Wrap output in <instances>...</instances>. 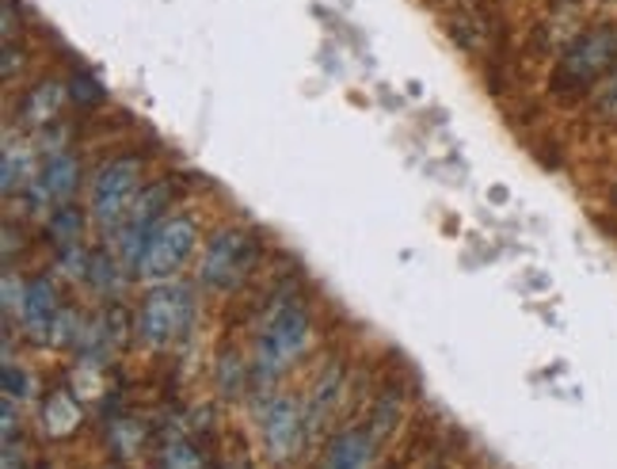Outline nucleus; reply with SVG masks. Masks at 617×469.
Segmentation results:
<instances>
[{"instance_id":"1","label":"nucleus","mask_w":617,"mask_h":469,"mask_svg":"<svg viewBox=\"0 0 617 469\" xmlns=\"http://www.w3.org/2000/svg\"><path fill=\"white\" fill-rule=\"evenodd\" d=\"M610 73H617V20L591 23L571 34L553 66L549 92L560 103H579L595 96Z\"/></svg>"},{"instance_id":"2","label":"nucleus","mask_w":617,"mask_h":469,"mask_svg":"<svg viewBox=\"0 0 617 469\" xmlns=\"http://www.w3.org/2000/svg\"><path fill=\"white\" fill-rule=\"evenodd\" d=\"M312 321L309 309L293 290H282L279 298H271L263 313V329L256 340V359H252V378L256 386H275V378H282V370L290 362H298L309 348Z\"/></svg>"},{"instance_id":"3","label":"nucleus","mask_w":617,"mask_h":469,"mask_svg":"<svg viewBox=\"0 0 617 469\" xmlns=\"http://www.w3.org/2000/svg\"><path fill=\"white\" fill-rule=\"evenodd\" d=\"M259 256H263V245H259V237L248 233V229L226 226V229H218V233H210L199 256L202 290H213V295H232V290H240L256 276Z\"/></svg>"},{"instance_id":"4","label":"nucleus","mask_w":617,"mask_h":469,"mask_svg":"<svg viewBox=\"0 0 617 469\" xmlns=\"http://www.w3.org/2000/svg\"><path fill=\"white\" fill-rule=\"evenodd\" d=\"M191 317H195V295L187 282L180 279L153 282L146 290V298H141L138 317H133V336L149 351H165L187 332Z\"/></svg>"},{"instance_id":"5","label":"nucleus","mask_w":617,"mask_h":469,"mask_svg":"<svg viewBox=\"0 0 617 469\" xmlns=\"http://www.w3.org/2000/svg\"><path fill=\"white\" fill-rule=\"evenodd\" d=\"M146 168L138 157H111L96 172L92 188H88V218L100 226V233H119V226L138 202L141 188H146Z\"/></svg>"},{"instance_id":"6","label":"nucleus","mask_w":617,"mask_h":469,"mask_svg":"<svg viewBox=\"0 0 617 469\" xmlns=\"http://www.w3.org/2000/svg\"><path fill=\"white\" fill-rule=\"evenodd\" d=\"M259 431H263V450L275 466L290 469L306 450V439L312 436L306 401L290 393H275L267 401L263 416H259Z\"/></svg>"},{"instance_id":"7","label":"nucleus","mask_w":617,"mask_h":469,"mask_svg":"<svg viewBox=\"0 0 617 469\" xmlns=\"http://www.w3.org/2000/svg\"><path fill=\"white\" fill-rule=\"evenodd\" d=\"M195 245H199V226H195L187 214H168L153 229L146 245V256H141L138 271L133 276L146 282H168L183 271V263L195 256Z\"/></svg>"},{"instance_id":"8","label":"nucleus","mask_w":617,"mask_h":469,"mask_svg":"<svg viewBox=\"0 0 617 469\" xmlns=\"http://www.w3.org/2000/svg\"><path fill=\"white\" fill-rule=\"evenodd\" d=\"M168 207H172V180H157L141 188L133 210L119 226V233H115V256H119L122 271H130V276L138 271L149 237H153V229L168 218Z\"/></svg>"},{"instance_id":"9","label":"nucleus","mask_w":617,"mask_h":469,"mask_svg":"<svg viewBox=\"0 0 617 469\" xmlns=\"http://www.w3.org/2000/svg\"><path fill=\"white\" fill-rule=\"evenodd\" d=\"M58 317H61V298H58L53 279L50 276L27 279V295H23V309H20V329H23L27 340L39 343V348L53 343Z\"/></svg>"},{"instance_id":"10","label":"nucleus","mask_w":617,"mask_h":469,"mask_svg":"<svg viewBox=\"0 0 617 469\" xmlns=\"http://www.w3.org/2000/svg\"><path fill=\"white\" fill-rule=\"evenodd\" d=\"M344 378H347V370H344V362H339V359L320 362V370L312 375L306 397H301V401H306V416H309V428L312 431L320 428V420H328L332 405L344 397Z\"/></svg>"},{"instance_id":"11","label":"nucleus","mask_w":617,"mask_h":469,"mask_svg":"<svg viewBox=\"0 0 617 469\" xmlns=\"http://www.w3.org/2000/svg\"><path fill=\"white\" fill-rule=\"evenodd\" d=\"M39 183L42 191L50 194V202H69L80 188V161L77 153H69L66 146L61 149H50L47 157H42L39 164Z\"/></svg>"},{"instance_id":"12","label":"nucleus","mask_w":617,"mask_h":469,"mask_svg":"<svg viewBox=\"0 0 617 469\" xmlns=\"http://www.w3.org/2000/svg\"><path fill=\"white\" fill-rule=\"evenodd\" d=\"M374 436L366 428H344L336 431L332 442L325 447V469H370L374 458Z\"/></svg>"},{"instance_id":"13","label":"nucleus","mask_w":617,"mask_h":469,"mask_svg":"<svg viewBox=\"0 0 617 469\" xmlns=\"http://www.w3.org/2000/svg\"><path fill=\"white\" fill-rule=\"evenodd\" d=\"M66 96H69L66 84H58V81H39V84L31 88V92L23 96V103H20L23 122H27L31 130H47L50 119L61 111V103H66Z\"/></svg>"},{"instance_id":"14","label":"nucleus","mask_w":617,"mask_h":469,"mask_svg":"<svg viewBox=\"0 0 617 469\" xmlns=\"http://www.w3.org/2000/svg\"><path fill=\"white\" fill-rule=\"evenodd\" d=\"M0 180H4V194L12 199L16 191H27L34 180H39V168H34V157L27 146H16L12 138H8L4 146V161H0Z\"/></svg>"},{"instance_id":"15","label":"nucleus","mask_w":617,"mask_h":469,"mask_svg":"<svg viewBox=\"0 0 617 469\" xmlns=\"http://www.w3.org/2000/svg\"><path fill=\"white\" fill-rule=\"evenodd\" d=\"M42 420H47V436L53 439H66L73 436L80 428V405L73 393H66V389H53L47 397V405H42Z\"/></svg>"},{"instance_id":"16","label":"nucleus","mask_w":617,"mask_h":469,"mask_svg":"<svg viewBox=\"0 0 617 469\" xmlns=\"http://www.w3.org/2000/svg\"><path fill=\"white\" fill-rule=\"evenodd\" d=\"M400 412H405V397H400L397 386L381 389L378 401H374V412H370V423H366V431L374 436V442L389 439L392 428L400 423Z\"/></svg>"},{"instance_id":"17","label":"nucleus","mask_w":617,"mask_h":469,"mask_svg":"<svg viewBox=\"0 0 617 469\" xmlns=\"http://www.w3.org/2000/svg\"><path fill=\"white\" fill-rule=\"evenodd\" d=\"M213 378H218V393L229 397V401H237V397H245V386H248V378H252V367H248L237 351H221L218 367H213Z\"/></svg>"},{"instance_id":"18","label":"nucleus","mask_w":617,"mask_h":469,"mask_svg":"<svg viewBox=\"0 0 617 469\" xmlns=\"http://www.w3.org/2000/svg\"><path fill=\"white\" fill-rule=\"evenodd\" d=\"M47 229H50V241L58 245V249L80 245V237H84V214H80L77 207H69V202H58V210L50 214Z\"/></svg>"},{"instance_id":"19","label":"nucleus","mask_w":617,"mask_h":469,"mask_svg":"<svg viewBox=\"0 0 617 469\" xmlns=\"http://www.w3.org/2000/svg\"><path fill=\"white\" fill-rule=\"evenodd\" d=\"M88 287L96 290V295H119L122 279H119V263L111 260V252L96 249L92 252V263H88Z\"/></svg>"},{"instance_id":"20","label":"nucleus","mask_w":617,"mask_h":469,"mask_svg":"<svg viewBox=\"0 0 617 469\" xmlns=\"http://www.w3.org/2000/svg\"><path fill=\"white\" fill-rule=\"evenodd\" d=\"M160 469H206V455L195 442L187 439H172L160 455Z\"/></svg>"},{"instance_id":"21","label":"nucleus","mask_w":617,"mask_h":469,"mask_svg":"<svg viewBox=\"0 0 617 469\" xmlns=\"http://www.w3.org/2000/svg\"><path fill=\"white\" fill-rule=\"evenodd\" d=\"M66 88H69V100L80 103V108H103V103H107L103 84L96 81L92 73H84V69L69 77V84H66Z\"/></svg>"},{"instance_id":"22","label":"nucleus","mask_w":617,"mask_h":469,"mask_svg":"<svg viewBox=\"0 0 617 469\" xmlns=\"http://www.w3.org/2000/svg\"><path fill=\"white\" fill-rule=\"evenodd\" d=\"M27 393H31V378H27V370L16 359H4V401L23 405Z\"/></svg>"},{"instance_id":"23","label":"nucleus","mask_w":617,"mask_h":469,"mask_svg":"<svg viewBox=\"0 0 617 469\" xmlns=\"http://www.w3.org/2000/svg\"><path fill=\"white\" fill-rule=\"evenodd\" d=\"M610 202H614V207H617V180H614V188H610Z\"/></svg>"}]
</instances>
